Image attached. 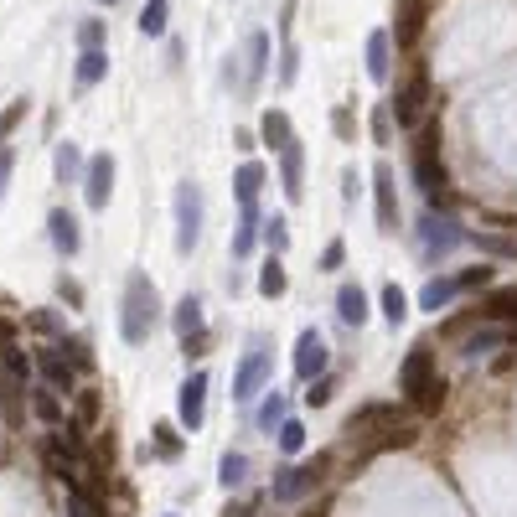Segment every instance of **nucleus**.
<instances>
[{
    "instance_id": "1",
    "label": "nucleus",
    "mask_w": 517,
    "mask_h": 517,
    "mask_svg": "<svg viewBox=\"0 0 517 517\" xmlns=\"http://www.w3.org/2000/svg\"><path fill=\"white\" fill-rule=\"evenodd\" d=\"M409 171H414L424 202H430L435 212L450 207V171H445V156H440V119H419V125H414Z\"/></svg>"
},
{
    "instance_id": "2",
    "label": "nucleus",
    "mask_w": 517,
    "mask_h": 517,
    "mask_svg": "<svg viewBox=\"0 0 517 517\" xmlns=\"http://www.w3.org/2000/svg\"><path fill=\"white\" fill-rule=\"evenodd\" d=\"M156 326H161V290L145 269H130L125 295H119V337H125V347H145Z\"/></svg>"
},
{
    "instance_id": "3",
    "label": "nucleus",
    "mask_w": 517,
    "mask_h": 517,
    "mask_svg": "<svg viewBox=\"0 0 517 517\" xmlns=\"http://www.w3.org/2000/svg\"><path fill=\"white\" fill-rule=\"evenodd\" d=\"M331 466H337V455H331V450H316V455H306V461H295V466L275 471V486H269V497H275V502H300V497H311L316 486H326Z\"/></svg>"
},
{
    "instance_id": "4",
    "label": "nucleus",
    "mask_w": 517,
    "mask_h": 517,
    "mask_svg": "<svg viewBox=\"0 0 517 517\" xmlns=\"http://www.w3.org/2000/svg\"><path fill=\"white\" fill-rule=\"evenodd\" d=\"M424 109H430V73L424 68H414L399 88H393V99H388V114H393V125L399 130H414L419 119H424Z\"/></svg>"
},
{
    "instance_id": "5",
    "label": "nucleus",
    "mask_w": 517,
    "mask_h": 517,
    "mask_svg": "<svg viewBox=\"0 0 517 517\" xmlns=\"http://www.w3.org/2000/svg\"><path fill=\"white\" fill-rule=\"evenodd\" d=\"M269 378H275V357L264 352V337H254L249 352H243V362L233 368V404H249L254 393H264Z\"/></svg>"
},
{
    "instance_id": "6",
    "label": "nucleus",
    "mask_w": 517,
    "mask_h": 517,
    "mask_svg": "<svg viewBox=\"0 0 517 517\" xmlns=\"http://www.w3.org/2000/svg\"><path fill=\"white\" fill-rule=\"evenodd\" d=\"M176 254H192L202 243V187L197 181H176Z\"/></svg>"
},
{
    "instance_id": "7",
    "label": "nucleus",
    "mask_w": 517,
    "mask_h": 517,
    "mask_svg": "<svg viewBox=\"0 0 517 517\" xmlns=\"http://www.w3.org/2000/svg\"><path fill=\"white\" fill-rule=\"evenodd\" d=\"M461 243H466V228L461 223H455L450 218V212H424V223H419V254L424 259H445V254H455V249H461Z\"/></svg>"
},
{
    "instance_id": "8",
    "label": "nucleus",
    "mask_w": 517,
    "mask_h": 517,
    "mask_svg": "<svg viewBox=\"0 0 517 517\" xmlns=\"http://www.w3.org/2000/svg\"><path fill=\"white\" fill-rule=\"evenodd\" d=\"M32 368H37V383H47L52 393H63V399H73V393H78V378H83V373H78L52 342H37V347H32Z\"/></svg>"
},
{
    "instance_id": "9",
    "label": "nucleus",
    "mask_w": 517,
    "mask_h": 517,
    "mask_svg": "<svg viewBox=\"0 0 517 517\" xmlns=\"http://www.w3.org/2000/svg\"><path fill=\"white\" fill-rule=\"evenodd\" d=\"M207 388H212V378L197 368V373H187V383L176 388V424L187 435H197L202 430V419H207Z\"/></svg>"
},
{
    "instance_id": "10",
    "label": "nucleus",
    "mask_w": 517,
    "mask_h": 517,
    "mask_svg": "<svg viewBox=\"0 0 517 517\" xmlns=\"http://www.w3.org/2000/svg\"><path fill=\"white\" fill-rule=\"evenodd\" d=\"M435 373H440L435 347H430V342H414V347L404 352V362H399V393H404V399H414V393L430 383Z\"/></svg>"
},
{
    "instance_id": "11",
    "label": "nucleus",
    "mask_w": 517,
    "mask_h": 517,
    "mask_svg": "<svg viewBox=\"0 0 517 517\" xmlns=\"http://www.w3.org/2000/svg\"><path fill=\"white\" fill-rule=\"evenodd\" d=\"M373 202H378V233H399V176L388 161L373 166Z\"/></svg>"
},
{
    "instance_id": "12",
    "label": "nucleus",
    "mask_w": 517,
    "mask_h": 517,
    "mask_svg": "<svg viewBox=\"0 0 517 517\" xmlns=\"http://www.w3.org/2000/svg\"><path fill=\"white\" fill-rule=\"evenodd\" d=\"M326 368H331V347H326V337H321L316 326H306V331H300V342H295V378L311 383Z\"/></svg>"
},
{
    "instance_id": "13",
    "label": "nucleus",
    "mask_w": 517,
    "mask_h": 517,
    "mask_svg": "<svg viewBox=\"0 0 517 517\" xmlns=\"http://www.w3.org/2000/svg\"><path fill=\"white\" fill-rule=\"evenodd\" d=\"M78 187H83V202H88V207L104 212L109 197H114V156H94V161H88Z\"/></svg>"
},
{
    "instance_id": "14",
    "label": "nucleus",
    "mask_w": 517,
    "mask_h": 517,
    "mask_svg": "<svg viewBox=\"0 0 517 517\" xmlns=\"http://www.w3.org/2000/svg\"><path fill=\"white\" fill-rule=\"evenodd\" d=\"M388 424H404V419H399V404L373 399V404H357V409L347 414V435H352V440H357V435H378V430H388Z\"/></svg>"
},
{
    "instance_id": "15",
    "label": "nucleus",
    "mask_w": 517,
    "mask_h": 517,
    "mask_svg": "<svg viewBox=\"0 0 517 517\" xmlns=\"http://www.w3.org/2000/svg\"><path fill=\"white\" fill-rule=\"evenodd\" d=\"M430 6L435 0H399V16H393V42L399 47H419V37H424V21H430Z\"/></svg>"
},
{
    "instance_id": "16",
    "label": "nucleus",
    "mask_w": 517,
    "mask_h": 517,
    "mask_svg": "<svg viewBox=\"0 0 517 517\" xmlns=\"http://www.w3.org/2000/svg\"><path fill=\"white\" fill-rule=\"evenodd\" d=\"M26 409H32V419L42 424V430H63V424H68V399H63V393H52L47 383H32Z\"/></svg>"
},
{
    "instance_id": "17",
    "label": "nucleus",
    "mask_w": 517,
    "mask_h": 517,
    "mask_svg": "<svg viewBox=\"0 0 517 517\" xmlns=\"http://www.w3.org/2000/svg\"><path fill=\"white\" fill-rule=\"evenodd\" d=\"M47 238H52V249L63 254V259H78V249H83V223L73 218L68 207H52V212H47Z\"/></svg>"
},
{
    "instance_id": "18",
    "label": "nucleus",
    "mask_w": 517,
    "mask_h": 517,
    "mask_svg": "<svg viewBox=\"0 0 517 517\" xmlns=\"http://www.w3.org/2000/svg\"><path fill=\"white\" fill-rule=\"evenodd\" d=\"M269 181V171H264V161H243L238 171H233V197H238V212H254L259 218V187Z\"/></svg>"
},
{
    "instance_id": "19",
    "label": "nucleus",
    "mask_w": 517,
    "mask_h": 517,
    "mask_svg": "<svg viewBox=\"0 0 517 517\" xmlns=\"http://www.w3.org/2000/svg\"><path fill=\"white\" fill-rule=\"evenodd\" d=\"M280 192H285L290 202L306 197V150H300V140H290V145L280 150Z\"/></svg>"
},
{
    "instance_id": "20",
    "label": "nucleus",
    "mask_w": 517,
    "mask_h": 517,
    "mask_svg": "<svg viewBox=\"0 0 517 517\" xmlns=\"http://www.w3.org/2000/svg\"><path fill=\"white\" fill-rule=\"evenodd\" d=\"M68 419L78 424L83 435H94L99 419H104V388H78L73 399H68Z\"/></svg>"
},
{
    "instance_id": "21",
    "label": "nucleus",
    "mask_w": 517,
    "mask_h": 517,
    "mask_svg": "<svg viewBox=\"0 0 517 517\" xmlns=\"http://www.w3.org/2000/svg\"><path fill=\"white\" fill-rule=\"evenodd\" d=\"M0 378L16 383V388L32 383V378H37V368H32V347H21V342H0Z\"/></svg>"
},
{
    "instance_id": "22",
    "label": "nucleus",
    "mask_w": 517,
    "mask_h": 517,
    "mask_svg": "<svg viewBox=\"0 0 517 517\" xmlns=\"http://www.w3.org/2000/svg\"><path fill=\"white\" fill-rule=\"evenodd\" d=\"M368 316H373V306H368V290L347 280V285L337 290V321H342V326H352V331H362V326H368Z\"/></svg>"
},
{
    "instance_id": "23",
    "label": "nucleus",
    "mask_w": 517,
    "mask_h": 517,
    "mask_svg": "<svg viewBox=\"0 0 517 517\" xmlns=\"http://www.w3.org/2000/svg\"><path fill=\"white\" fill-rule=\"evenodd\" d=\"M419 440V430L414 424H388V430H378V435H368L362 440V455H383V450H409Z\"/></svg>"
},
{
    "instance_id": "24",
    "label": "nucleus",
    "mask_w": 517,
    "mask_h": 517,
    "mask_svg": "<svg viewBox=\"0 0 517 517\" xmlns=\"http://www.w3.org/2000/svg\"><path fill=\"white\" fill-rule=\"evenodd\" d=\"M83 150L73 145V140H57V156H52V176L57 181H63V187H78V181H83Z\"/></svg>"
},
{
    "instance_id": "25",
    "label": "nucleus",
    "mask_w": 517,
    "mask_h": 517,
    "mask_svg": "<svg viewBox=\"0 0 517 517\" xmlns=\"http://www.w3.org/2000/svg\"><path fill=\"white\" fill-rule=\"evenodd\" d=\"M259 140L269 145V150H275V156H280V150L295 140V125H290V114L285 109H264V119H259Z\"/></svg>"
},
{
    "instance_id": "26",
    "label": "nucleus",
    "mask_w": 517,
    "mask_h": 517,
    "mask_svg": "<svg viewBox=\"0 0 517 517\" xmlns=\"http://www.w3.org/2000/svg\"><path fill=\"white\" fill-rule=\"evenodd\" d=\"M368 78L373 83L393 78V37L388 32H368Z\"/></svg>"
},
{
    "instance_id": "27",
    "label": "nucleus",
    "mask_w": 517,
    "mask_h": 517,
    "mask_svg": "<svg viewBox=\"0 0 517 517\" xmlns=\"http://www.w3.org/2000/svg\"><path fill=\"white\" fill-rule=\"evenodd\" d=\"M78 88H94V83H104L109 78V52L104 47H88V52H78Z\"/></svg>"
},
{
    "instance_id": "28",
    "label": "nucleus",
    "mask_w": 517,
    "mask_h": 517,
    "mask_svg": "<svg viewBox=\"0 0 517 517\" xmlns=\"http://www.w3.org/2000/svg\"><path fill=\"white\" fill-rule=\"evenodd\" d=\"M285 419H290V399H285V393H280V388H269V399L259 404V414H254V424H259V430H264V435H275V430H280V424H285Z\"/></svg>"
},
{
    "instance_id": "29",
    "label": "nucleus",
    "mask_w": 517,
    "mask_h": 517,
    "mask_svg": "<svg viewBox=\"0 0 517 517\" xmlns=\"http://www.w3.org/2000/svg\"><path fill=\"white\" fill-rule=\"evenodd\" d=\"M171 326H176V337H187V331H202L207 321H202V295H181L176 300V311H171Z\"/></svg>"
},
{
    "instance_id": "30",
    "label": "nucleus",
    "mask_w": 517,
    "mask_h": 517,
    "mask_svg": "<svg viewBox=\"0 0 517 517\" xmlns=\"http://www.w3.org/2000/svg\"><path fill=\"white\" fill-rule=\"evenodd\" d=\"M150 450L161 455V461H181V450H187V440H181V424H156V430H150Z\"/></svg>"
},
{
    "instance_id": "31",
    "label": "nucleus",
    "mask_w": 517,
    "mask_h": 517,
    "mask_svg": "<svg viewBox=\"0 0 517 517\" xmlns=\"http://www.w3.org/2000/svg\"><path fill=\"white\" fill-rule=\"evenodd\" d=\"M455 295H461V290H455V275H435L430 285L419 290V311H445Z\"/></svg>"
},
{
    "instance_id": "32",
    "label": "nucleus",
    "mask_w": 517,
    "mask_h": 517,
    "mask_svg": "<svg viewBox=\"0 0 517 517\" xmlns=\"http://www.w3.org/2000/svg\"><path fill=\"white\" fill-rule=\"evenodd\" d=\"M285 290H290L285 259H275V254H269V259H264V269H259V295H264V300H280Z\"/></svg>"
},
{
    "instance_id": "33",
    "label": "nucleus",
    "mask_w": 517,
    "mask_h": 517,
    "mask_svg": "<svg viewBox=\"0 0 517 517\" xmlns=\"http://www.w3.org/2000/svg\"><path fill=\"white\" fill-rule=\"evenodd\" d=\"M445 399H450V378H440V373H435L430 383H424V388L414 393L409 404H414L419 414H440V409H445Z\"/></svg>"
},
{
    "instance_id": "34",
    "label": "nucleus",
    "mask_w": 517,
    "mask_h": 517,
    "mask_svg": "<svg viewBox=\"0 0 517 517\" xmlns=\"http://www.w3.org/2000/svg\"><path fill=\"white\" fill-rule=\"evenodd\" d=\"M466 243H476V249H481V254H492V259H517V238H507V233H492V228L466 233Z\"/></svg>"
},
{
    "instance_id": "35",
    "label": "nucleus",
    "mask_w": 517,
    "mask_h": 517,
    "mask_svg": "<svg viewBox=\"0 0 517 517\" xmlns=\"http://www.w3.org/2000/svg\"><path fill=\"white\" fill-rule=\"evenodd\" d=\"M26 331H32V337H42V342H57L63 337V316H57L52 306H42V311H26Z\"/></svg>"
},
{
    "instance_id": "36",
    "label": "nucleus",
    "mask_w": 517,
    "mask_h": 517,
    "mask_svg": "<svg viewBox=\"0 0 517 517\" xmlns=\"http://www.w3.org/2000/svg\"><path fill=\"white\" fill-rule=\"evenodd\" d=\"M218 481H223V492H238V486L249 481V455H243V450H228L223 461H218Z\"/></svg>"
},
{
    "instance_id": "37",
    "label": "nucleus",
    "mask_w": 517,
    "mask_h": 517,
    "mask_svg": "<svg viewBox=\"0 0 517 517\" xmlns=\"http://www.w3.org/2000/svg\"><path fill=\"white\" fill-rule=\"evenodd\" d=\"M378 306H383V321L399 331L404 321H409V295L399 290V285H383V295H378Z\"/></svg>"
},
{
    "instance_id": "38",
    "label": "nucleus",
    "mask_w": 517,
    "mask_h": 517,
    "mask_svg": "<svg viewBox=\"0 0 517 517\" xmlns=\"http://www.w3.org/2000/svg\"><path fill=\"white\" fill-rule=\"evenodd\" d=\"M52 347H57V352H63V357L73 362V368H78V373H94V347H88L83 337H68V331H63V337H57Z\"/></svg>"
},
{
    "instance_id": "39",
    "label": "nucleus",
    "mask_w": 517,
    "mask_h": 517,
    "mask_svg": "<svg viewBox=\"0 0 517 517\" xmlns=\"http://www.w3.org/2000/svg\"><path fill=\"white\" fill-rule=\"evenodd\" d=\"M259 243V218L254 212H238V228H233V259H249Z\"/></svg>"
},
{
    "instance_id": "40",
    "label": "nucleus",
    "mask_w": 517,
    "mask_h": 517,
    "mask_svg": "<svg viewBox=\"0 0 517 517\" xmlns=\"http://www.w3.org/2000/svg\"><path fill=\"white\" fill-rule=\"evenodd\" d=\"M269 73V32H254L249 37V88H259Z\"/></svg>"
},
{
    "instance_id": "41",
    "label": "nucleus",
    "mask_w": 517,
    "mask_h": 517,
    "mask_svg": "<svg viewBox=\"0 0 517 517\" xmlns=\"http://www.w3.org/2000/svg\"><path fill=\"white\" fill-rule=\"evenodd\" d=\"M259 238L269 243V254H275V259H285V249H290V223H285V218H264V223H259Z\"/></svg>"
},
{
    "instance_id": "42",
    "label": "nucleus",
    "mask_w": 517,
    "mask_h": 517,
    "mask_svg": "<svg viewBox=\"0 0 517 517\" xmlns=\"http://www.w3.org/2000/svg\"><path fill=\"white\" fill-rule=\"evenodd\" d=\"M300 399H306V409H326L331 399H337V378H331V373L311 378V383H306V393H300Z\"/></svg>"
},
{
    "instance_id": "43",
    "label": "nucleus",
    "mask_w": 517,
    "mask_h": 517,
    "mask_svg": "<svg viewBox=\"0 0 517 517\" xmlns=\"http://www.w3.org/2000/svg\"><path fill=\"white\" fill-rule=\"evenodd\" d=\"M166 16H171L166 0H145V11H140V32H145V37H166Z\"/></svg>"
},
{
    "instance_id": "44",
    "label": "nucleus",
    "mask_w": 517,
    "mask_h": 517,
    "mask_svg": "<svg viewBox=\"0 0 517 517\" xmlns=\"http://www.w3.org/2000/svg\"><path fill=\"white\" fill-rule=\"evenodd\" d=\"M275 445H280V455H300V450H306V424L285 419L280 430H275Z\"/></svg>"
},
{
    "instance_id": "45",
    "label": "nucleus",
    "mask_w": 517,
    "mask_h": 517,
    "mask_svg": "<svg viewBox=\"0 0 517 517\" xmlns=\"http://www.w3.org/2000/svg\"><path fill=\"white\" fill-rule=\"evenodd\" d=\"M109 507H104V497H94V492H68V517H104Z\"/></svg>"
},
{
    "instance_id": "46",
    "label": "nucleus",
    "mask_w": 517,
    "mask_h": 517,
    "mask_svg": "<svg viewBox=\"0 0 517 517\" xmlns=\"http://www.w3.org/2000/svg\"><path fill=\"white\" fill-rule=\"evenodd\" d=\"M492 275H497V269L481 259V264H471V269H461V275H455V290H461V295H466V290H486V285H492Z\"/></svg>"
},
{
    "instance_id": "47",
    "label": "nucleus",
    "mask_w": 517,
    "mask_h": 517,
    "mask_svg": "<svg viewBox=\"0 0 517 517\" xmlns=\"http://www.w3.org/2000/svg\"><path fill=\"white\" fill-rule=\"evenodd\" d=\"M331 135H337L342 145L357 140V114H352V104H337V109H331Z\"/></svg>"
},
{
    "instance_id": "48",
    "label": "nucleus",
    "mask_w": 517,
    "mask_h": 517,
    "mask_svg": "<svg viewBox=\"0 0 517 517\" xmlns=\"http://www.w3.org/2000/svg\"><path fill=\"white\" fill-rule=\"evenodd\" d=\"M212 352V331L202 326V331H187V337H181V357H187V368H192V362H202Z\"/></svg>"
},
{
    "instance_id": "49",
    "label": "nucleus",
    "mask_w": 517,
    "mask_h": 517,
    "mask_svg": "<svg viewBox=\"0 0 517 517\" xmlns=\"http://www.w3.org/2000/svg\"><path fill=\"white\" fill-rule=\"evenodd\" d=\"M57 300H63L68 311H83V306H88V290H83L73 275H57Z\"/></svg>"
},
{
    "instance_id": "50",
    "label": "nucleus",
    "mask_w": 517,
    "mask_h": 517,
    "mask_svg": "<svg viewBox=\"0 0 517 517\" xmlns=\"http://www.w3.org/2000/svg\"><path fill=\"white\" fill-rule=\"evenodd\" d=\"M368 135H373V145H388V140H393V114H388V104H373V114H368Z\"/></svg>"
},
{
    "instance_id": "51",
    "label": "nucleus",
    "mask_w": 517,
    "mask_h": 517,
    "mask_svg": "<svg viewBox=\"0 0 517 517\" xmlns=\"http://www.w3.org/2000/svg\"><path fill=\"white\" fill-rule=\"evenodd\" d=\"M26 109H32V99H11V109L0 114V145H6L16 130H21V119H26Z\"/></svg>"
},
{
    "instance_id": "52",
    "label": "nucleus",
    "mask_w": 517,
    "mask_h": 517,
    "mask_svg": "<svg viewBox=\"0 0 517 517\" xmlns=\"http://www.w3.org/2000/svg\"><path fill=\"white\" fill-rule=\"evenodd\" d=\"M347 264V238H331L326 249H321V259H316V269L321 275H331V269H342Z\"/></svg>"
},
{
    "instance_id": "53",
    "label": "nucleus",
    "mask_w": 517,
    "mask_h": 517,
    "mask_svg": "<svg viewBox=\"0 0 517 517\" xmlns=\"http://www.w3.org/2000/svg\"><path fill=\"white\" fill-rule=\"evenodd\" d=\"M497 342H507V331H481V337L466 342V357H481V352H492Z\"/></svg>"
},
{
    "instance_id": "54",
    "label": "nucleus",
    "mask_w": 517,
    "mask_h": 517,
    "mask_svg": "<svg viewBox=\"0 0 517 517\" xmlns=\"http://www.w3.org/2000/svg\"><path fill=\"white\" fill-rule=\"evenodd\" d=\"M11 171H16V150L0 145V202H6V192H11Z\"/></svg>"
},
{
    "instance_id": "55",
    "label": "nucleus",
    "mask_w": 517,
    "mask_h": 517,
    "mask_svg": "<svg viewBox=\"0 0 517 517\" xmlns=\"http://www.w3.org/2000/svg\"><path fill=\"white\" fill-rule=\"evenodd\" d=\"M78 47L88 52V47H104V21H83L78 26Z\"/></svg>"
},
{
    "instance_id": "56",
    "label": "nucleus",
    "mask_w": 517,
    "mask_h": 517,
    "mask_svg": "<svg viewBox=\"0 0 517 517\" xmlns=\"http://www.w3.org/2000/svg\"><path fill=\"white\" fill-rule=\"evenodd\" d=\"M295 63H300V52H295V47H285V57H280V83H285V88H290V83H295V73H300Z\"/></svg>"
},
{
    "instance_id": "57",
    "label": "nucleus",
    "mask_w": 517,
    "mask_h": 517,
    "mask_svg": "<svg viewBox=\"0 0 517 517\" xmlns=\"http://www.w3.org/2000/svg\"><path fill=\"white\" fill-rule=\"evenodd\" d=\"M259 512V497H249V502H228L223 507V517H254Z\"/></svg>"
},
{
    "instance_id": "58",
    "label": "nucleus",
    "mask_w": 517,
    "mask_h": 517,
    "mask_svg": "<svg viewBox=\"0 0 517 517\" xmlns=\"http://www.w3.org/2000/svg\"><path fill=\"white\" fill-rule=\"evenodd\" d=\"M342 202H347V207L357 202V171H342Z\"/></svg>"
},
{
    "instance_id": "59",
    "label": "nucleus",
    "mask_w": 517,
    "mask_h": 517,
    "mask_svg": "<svg viewBox=\"0 0 517 517\" xmlns=\"http://www.w3.org/2000/svg\"><path fill=\"white\" fill-rule=\"evenodd\" d=\"M300 517H326V507H311V512H300Z\"/></svg>"
},
{
    "instance_id": "60",
    "label": "nucleus",
    "mask_w": 517,
    "mask_h": 517,
    "mask_svg": "<svg viewBox=\"0 0 517 517\" xmlns=\"http://www.w3.org/2000/svg\"><path fill=\"white\" fill-rule=\"evenodd\" d=\"M99 6H119V0H99Z\"/></svg>"
},
{
    "instance_id": "61",
    "label": "nucleus",
    "mask_w": 517,
    "mask_h": 517,
    "mask_svg": "<svg viewBox=\"0 0 517 517\" xmlns=\"http://www.w3.org/2000/svg\"><path fill=\"white\" fill-rule=\"evenodd\" d=\"M161 517H181V512H161Z\"/></svg>"
}]
</instances>
